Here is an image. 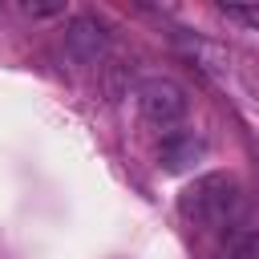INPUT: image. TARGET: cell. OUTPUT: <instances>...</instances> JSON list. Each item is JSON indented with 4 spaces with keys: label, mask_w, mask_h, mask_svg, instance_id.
I'll return each instance as SVG.
<instances>
[{
    "label": "cell",
    "mask_w": 259,
    "mask_h": 259,
    "mask_svg": "<svg viewBox=\"0 0 259 259\" xmlns=\"http://www.w3.org/2000/svg\"><path fill=\"white\" fill-rule=\"evenodd\" d=\"M247 210V198L231 174H202L178 194V214L194 227H231L239 231V219Z\"/></svg>",
    "instance_id": "1"
},
{
    "label": "cell",
    "mask_w": 259,
    "mask_h": 259,
    "mask_svg": "<svg viewBox=\"0 0 259 259\" xmlns=\"http://www.w3.org/2000/svg\"><path fill=\"white\" fill-rule=\"evenodd\" d=\"M134 97H138V113L150 125H162L166 130V125H174V121L186 117V93L170 77H146Z\"/></svg>",
    "instance_id": "2"
},
{
    "label": "cell",
    "mask_w": 259,
    "mask_h": 259,
    "mask_svg": "<svg viewBox=\"0 0 259 259\" xmlns=\"http://www.w3.org/2000/svg\"><path fill=\"white\" fill-rule=\"evenodd\" d=\"M65 45H69V53L77 57V61H97L101 53H105V45H109V36H105V24H97L93 16H77V20H69V28H65Z\"/></svg>",
    "instance_id": "3"
},
{
    "label": "cell",
    "mask_w": 259,
    "mask_h": 259,
    "mask_svg": "<svg viewBox=\"0 0 259 259\" xmlns=\"http://www.w3.org/2000/svg\"><path fill=\"white\" fill-rule=\"evenodd\" d=\"M206 154V146H202V138H194V134H166L162 138V146H158V162H162V170H190L198 158Z\"/></svg>",
    "instance_id": "4"
},
{
    "label": "cell",
    "mask_w": 259,
    "mask_h": 259,
    "mask_svg": "<svg viewBox=\"0 0 259 259\" xmlns=\"http://www.w3.org/2000/svg\"><path fill=\"white\" fill-rule=\"evenodd\" d=\"M223 259H259V231H231Z\"/></svg>",
    "instance_id": "5"
},
{
    "label": "cell",
    "mask_w": 259,
    "mask_h": 259,
    "mask_svg": "<svg viewBox=\"0 0 259 259\" xmlns=\"http://www.w3.org/2000/svg\"><path fill=\"white\" fill-rule=\"evenodd\" d=\"M223 16L243 28H259V0L255 4H223Z\"/></svg>",
    "instance_id": "6"
},
{
    "label": "cell",
    "mask_w": 259,
    "mask_h": 259,
    "mask_svg": "<svg viewBox=\"0 0 259 259\" xmlns=\"http://www.w3.org/2000/svg\"><path fill=\"white\" fill-rule=\"evenodd\" d=\"M24 12L28 16H57V12H65V4H24Z\"/></svg>",
    "instance_id": "7"
}]
</instances>
